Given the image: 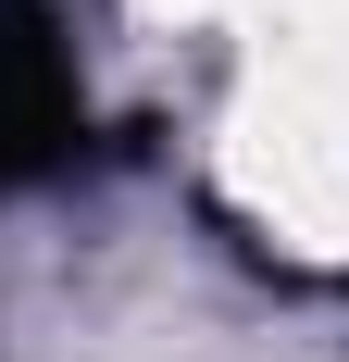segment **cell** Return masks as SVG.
<instances>
[{
	"label": "cell",
	"mask_w": 349,
	"mask_h": 362,
	"mask_svg": "<svg viewBox=\"0 0 349 362\" xmlns=\"http://www.w3.org/2000/svg\"><path fill=\"white\" fill-rule=\"evenodd\" d=\"M63 150H75V75H63V50H50V25L13 0V13H0V187L50 175Z\"/></svg>",
	"instance_id": "obj_1"
}]
</instances>
